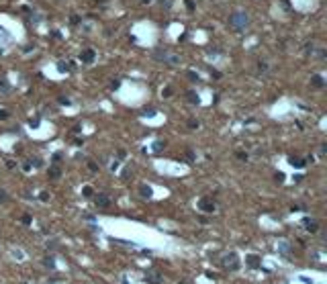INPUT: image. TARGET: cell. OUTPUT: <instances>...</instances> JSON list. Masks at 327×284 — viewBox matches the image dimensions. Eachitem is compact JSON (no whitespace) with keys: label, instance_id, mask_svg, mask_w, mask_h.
<instances>
[{"label":"cell","instance_id":"cell-23","mask_svg":"<svg viewBox=\"0 0 327 284\" xmlns=\"http://www.w3.org/2000/svg\"><path fill=\"white\" fill-rule=\"evenodd\" d=\"M276 180H278V182H282V180H284V174H280V172H278V174H276Z\"/></svg>","mask_w":327,"mask_h":284},{"label":"cell","instance_id":"cell-1","mask_svg":"<svg viewBox=\"0 0 327 284\" xmlns=\"http://www.w3.org/2000/svg\"><path fill=\"white\" fill-rule=\"evenodd\" d=\"M247 25H250V14L243 13V10H237V13H233L231 16H229V27H231L233 31H237V33L245 31Z\"/></svg>","mask_w":327,"mask_h":284},{"label":"cell","instance_id":"cell-15","mask_svg":"<svg viewBox=\"0 0 327 284\" xmlns=\"http://www.w3.org/2000/svg\"><path fill=\"white\" fill-rule=\"evenodd\" d=\"M6 119H8V110L2 108V110H0V121H6Z\"/></svg>","mask_w":327,"mask_h":284},{"label":"cell","instance_id":"cell-16","mask_svg":"<svg viewBox=\"0 0 327 284\" xmlns=\"http://www.w3.org/2000/svg\"><path fill=\"white\" fill-rule=\"evenodd\" d=\"M149 282H151V284H160V276H157V274L149 276Z\"/></svg>","mask_w":327,"mask_h":284},{"label":"cell","instance_id":"cell-19","mask_svg":"<svg viewBox=\"0 0 327 284\" xmlns=\"http://www.w3.org/2000/svg\"><path fill=\"white\" fill-rule=\"evenodd\" d=\"M88 168H90V170H92V172H96V170H98V166H96V164H94V162H88Z\"/></svg>","mask_w":327,"mask_h":284},{"label":"cell","instance_id":"cell-10","mask_svg":"<svg viewBox=\"0 0 327 284\" xmlns=\"http://www.w3.org/2000/svg\"><path fill=\"white\" fill-rule=\"evenodd\" d=\"M278 250L282 251V253H288V243H286V241H280V243H278Z\"/></svg>","mask_w":327,"mask_h":284},{"label":"cell","instance_id":"cell-9","mask_svg":"<svg viewBox=\"0 0 327 284\" xmlns=\"http://www.w3.org/2000/svg\"><path fill=\"white\" fill-rule=\"evenodd\" d=\"M92 59H94V51H92V49H88V51L82 53V61H92Z\"/></svg>","mask_w":327,"mask_h":284},{"label":"cell","instance_id":"cell-21","mask_svg":"<svg viewBox=\"0 0 327 284\" xmlns=\"http://www.w3.org/2000/svg\"><path fill=\"white\" fill-rule=\"evenodd\" d=\"M84 194L90 196V194H92V188H90V186H86V188H84Z\"/></svg>","mask_w":327,"mask_h":284},{"label":"cell","instance_id":"cell-20","mask_svg":"<svg viewBox=\"0 0 327 284\" xmlns=\"http://www.w3.org/2000/svg\"><path fill=\"white\" fill-rule=\"evenodd\" d=\"M4 200H6V192H2V190H0V203H4Z\"/></svg>","mask_w":327,"mask_h":284},{"label":"cell","instance_id":"cell-18","mask_svg":"<svg viewBox=\"0 0 327 284\" xmlns=\"http://www.w3.org/2000/svg\"><path fill=\"white\" fill-rule=\"evenodd\" d=\"M0 90H2V92H8V86L4 84V80H0Z\"/></svg>","mask_w":327,"mask_h":284},{"label":"cell","instance_id":"cell-17","mask_svg":"<svg viewBox=\"0 0 327 284\" xmlns=\"http://www.w3.org/2000/svg\"><path fill=\"white\" fill-rule=\"evenodd\" d=\"M188 98H190V102H198V96L194 92H188Z\"/></svg>","mask_w":327,"mask_h":284},{"label":"cell","instance_id":"cell-12","mask_svg":"<svg viewBox=\"0 0 327 284\" xmlns=\"http://www.w3.org/2000/svg\"><path fill=\"white\" fill-rule=\"evenodd\" d=\"M313 86H323V80H321V76H313Z\"/></svg>","mask_w":327,"mask_h":284},{"label":"cell","instance_id":"cell-22","mask_svg":"<svg viewBox=\"0 0 327 284\" xmlns=\"http://www.w3.org/2000/svg\"><path fill=\"white\" fill-rule=\"evenodd\" d=\"M59 102H61V104H70V100L66 98V96H61V98H59Z\"/></svg>","mask_w":327,"mask_h":284},{"label":"cell","instance_id":"cell-7","mask_svg":"<svg viewBox=\"0 0 327 284\" xmlns=\"http://www.w3.org/2000/svg\"><path fill=\"white\" fill-rule=\"evenodd\" d=\"M305 227H307V231H311V233L317 231V223H315V221H309V219H305Z\"/></svg>","mask_w":327,"mask_h":284},{"label":"cell","instance_id":"cell-5","mask_svg":"<svg viewBox=\"0 0 327 284\" xmlns=\"http://www.w3.org/2000/svg\"><path fill=\"white\" fill-rule=\"evenodd\" d=\"M200 209L207 210V213H213V210H215V203H211V200L204 198V200H200Z\"/></svg>","mask_w":327,"mask_h":284},{"label":"cell","instance_id":"cell-11","mask_svg":"<svg viewBox=\"0 0 327 284\" xmlns=\"http://www.w3.org/2000/svg\"><path fill=\"white\" fill-rule=\"evenodd\" d=\"M49 176H51V178H59V176H61V172H59L57 168H51V170H49Z\"/></svg>","mask_w":327,"mask_h":284},{"label":"cell","instance_id":"cell-4","mask_svg":"<svg viewBox=\"0 0 327 284\" xmlns=\"http://www.w3.org/2000/svg\"><path fill=\"white\" fill-rule=\"evenodd\" d=\"M245 264L250 266V268H258V266H260V257L258 256H247V257H245Z\"/></svg>","mask_w":327,"mask_h":284},{"label":"cell","instance_id":"cell-3","mask_svg":"<svg viewBox=\"0 0 327 284\" xmlns=\"http://www.w3.org/2000/svg\"><path fill=\"white\" fill-rule=\"evenodd\" d=\"M94 200H96V204H98V207H102V209L110 204V200L106 198V194H96V198H94Z\"/></svg>","mask_w":327,"mask_h":284},{"label":"cell","instance_id":"cell-8","mask_svg":"<svg viewBox=\"0 0 327 284\" xmlns=\"http://www.w3.org/2000/svg\"><path fill=\"white\" fill-rule=\"evenodd\" d=\"M290 166L293 168H305V162L299 160V157H290Z\"/></svg>","mask_w":327,"mask_h":284},{"label":"cell","instance_id":"cell-2","mask_svg":"<svg viewBox=\"0 0 327 284\" xmlns=\"http://www.w3.org/2000/svg\"><path fill=\"white\" fill-rule=\"evenodd\" d=\"M223 266H225V268H229V270H235V268L239 266L237 256H235V253H227V256L223 257Z\"/></svg>","mask_w":327,"mask_h":284},{"label":"cell","instance_id":"cell-13","mask_svg":"<svg viewBox=\"0 0 327 284\" xmlns=\"http://www.w3.org/2000/svg\"><path fill=\"white\" fill-rule=\"evenodd\" d=\"M45 266H47V268H55V260L53 257H47V260H45Z\"/></svg>","mask_w":327,"mask_h":284},{"label":"cell","instance_id":"cell-14","mask_svg":"<svg viewBox=\"0 0 327 284\" xmlns=\"http://www.w3.org/2000/svg\"><path fill=\"white\" fill-rule=\"evenodd\" d=\"M162 147H164L162 141H156V143H153V151H162Z\"/></svg>","mask_w":327,"mask_h":284},{"label":"cell","instance_id":"cell-6","mask_svg":"<svg viewBox=\"0 0 327 284\" xmlns=\"http://www.w3.org/2000/svg\"><path fill=\"white\" fill-rule=\"evenodd\" d=\"M139 192H141V196H143V198H149V196L153 194V190H151L149 186H147V184H143L141 188H139Z\"/></svg>","mask_w":327,"mask_h":284}]
</instances>
